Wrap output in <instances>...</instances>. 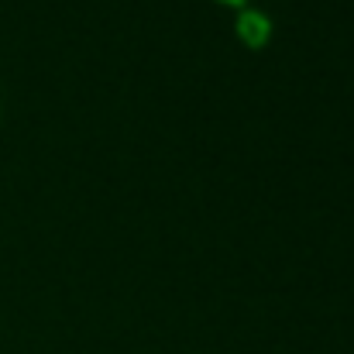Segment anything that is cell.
Wrapping results in <instances>:
<instances>
[{
	"label": "cell",
	"mask_w": 354,
	"mask_h": 354,
	"mask_svg": "<svg viewBox=\"0 0 354 354\" xmlns=\"http://www.w3.org/2000/svg\"><path fill=\"white\" fill-rule=\"evenodd\" d=\"M268 17H261V14H254V10H244L241 17H237V31H241V38L248 41V45H265L268 41Z\"/></svg>",
	"instance_id": "cell-1"
},
{
	"label": "cell",
	"mask_w": 354,
	"mask_h": 354,
	"mask_svg": "<svg viewBox=\"0 0 354 354\" xmlns=\"http://www.w3.org/2000/svg\"><path fill=\"white\" fill-rule=\"evenodd\" d=\"M227 3H241V0H227Z\"/></svg>",
	"instance_id": "cell-2"
}]
</instances>
